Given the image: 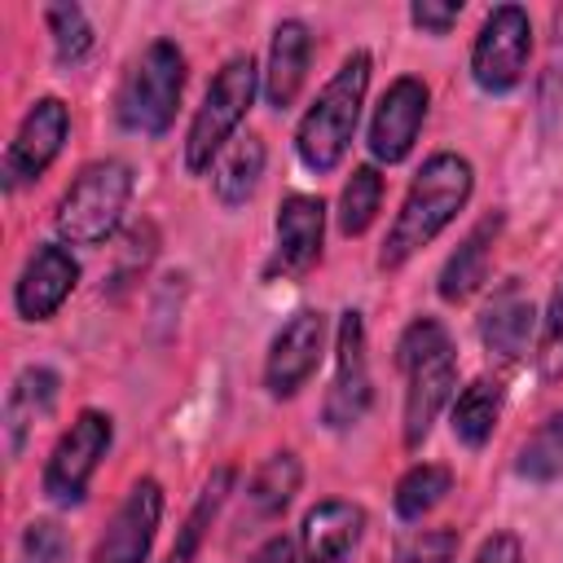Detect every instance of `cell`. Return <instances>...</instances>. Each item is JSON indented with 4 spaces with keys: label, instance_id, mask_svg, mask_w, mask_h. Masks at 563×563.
Returning a JSON list of instances; mask_svg holds the SVG:
<instances>
[{
    "label": "cell",
    "instance_id": "7c38bea8",
    "mask_svg": "<svg viewBox=\"0 0 563 563\" xmlns=\"http://www.w3.org/2000/svg\"><path fill=\"white\" fill-rule=\"evenodd\" d=\"M422 119H427V84L413 79V75H400V79L383 92V101H378V110H374V119H369V154H374L378 163H400V158H409Z\"/></svg>",
    "mask_w": 563,
    "mask_h": 563
},
{
    "label": "cell",
    "instance_id": "7a4b0ae2",
    "mask_svg": "<svg viewBox=\"0 0 563 563\" xmlns=\"http://www.w3.org/2000/svg\"><path fill=\"white\" fill-rule=\"evenodd\" d=\"M365 88H369V53L352 48L343 57V66L330 75V84L317 92V101L299 119L295 150H299V163L308 172H334L339 167V158L347 154V145L356 136Z\"/></svg>",
    "mask_w": 563,
    "mask_h": 563
},
{
    "label": "cell",
    "instance_id": "484cf974",
    "mask_svg": "<svg viewBox=\"0 0 563 563\" xmlns=\"http://www.w3.org/2000/svg\"><path fill=\"white\" fill-rule=\"evenodd\" d=\"M449 488H453L449 466L422 462V466H413V471L396 484V515H400V519H422V515H431V510L444 501Z\"/></svg>",
    "mask_w": 563,
    "mask_h": 563
},
{
    "label": "cell",
    "instance_id": "6da1fadb",
    "mask_svg": "<svg viewBox=\"0 0 563 563\" xmlns=\"http://www.w3.org/2000/svg\"><path fill=\"white\" fill-rule=\"evenodd\" d=\"M471 189H475V172L462 154H449V150L431 154L422 163V172L413 176V185H409V194H405V202L387 229V242L378 251V268H400L413 251H422L466 207Z\"/></svg>",
    "mask_w": 563,
    "mask_h": 563
},
{
    "label": "cell",
    "instance_id": "f546056e",
    "mask_svg": "<svg viewBox=\"0 0 563 563\" xmlns=\"http://www.w3.org/2000/svg\"><path fill=\"white\" fill-rule=\"evenodd\" d=\"M444 343H449V330H444L435 317H418V321H409L405 334L396 339V365L409 369V365H418L422 356H431V352L444 347Z\"/></svg>",
    "mask_w": 563,
    "mask_h": 563
},
{
    "label": "cell",
    "instance_id": "8fae6325",
    "mask_svg": "<svg viewBox=\"0 0 563 563\" xmlns=\"http://www.w3.org/2000/svg\"><path fill=\"white\" fill-rule=\"evenodd\" d=\"M158 515H163V488L154 479H136L123 506L114 510L106 537L97 541L92 563H145L158 532Z\"/></svg>",
    "mask_w": 563,
    "mask_h": 563
},
{
    "label": "cell",
    "instance_id": "d6986e66",
    "mask_svg": "<svg viewBox=\"0 0 563 563\" xmlns=\"http://www.w3.org/2000/svg\"><path fill=\"white\" fill-rule=\"evenodd\" d=\"M57 405V374L44 365H26L9 396H4V435H9V457H18L26 449V435L35 431V422H44Z\"/></svg>",
    "mask_w": 563,
    "mask_h": 563
},
{
    "label": "cell",
    "instance_id": "ffe728a7",
    "mask_svg": "<svg viewBox=\"0 0 563 563\" xmlns=\"http://www.w3.org/2000/svg\"><path fill=\"white\" fill-rule=\"evenodd\" d=\"M497 233H501V216L493 211V216H484V220L462 238V246H457V251L444 260V268H440V299L462 303V299H471V295L484 286Z\"/></svg>",
    "mask_w": 563,
    "mask_h": 563
},
{
    "label": "cell",
    "instance_id": "2e32d148",
    "mask_svg": "<svg viewBox=\"0 0 563 563\" xmlns=\"http://www.w3.org/2000/svg\"><path fill=\"white\" fill-rule=\"evenodd\" d=\"M321 233H325V202L312 194H290L277 207V260L273 268L282 273H308L321 255Z\"/></svg>",
    "mask_w": 563,
    "mask_h": 563
},
{
    "label": "cell",
    "instance_id": "30bf717a",
    "mask_svg": "<svg viewBox=\"0 0 563 563\" xmlns=\"http://www.w3.org/2000/svg\"><path fill=\"white\" fill-rule=\"evenodd\" d=\"M325 356V317L317 308H303L295 312L268 343V361H264V387L286 400L295 396L321 365Z\"/></svg>",
    "mask_w": 563,
    "mask_h": 563
},
{
    "label": "cell",
    "instance_id": "603a6c76",
    "mask_svg": "<svg viewBox=\"0 0 563 563\" xmlns=\"http://www.w3.org/2000/svg\"><path fill=\"white\" fill-rule=\"evenodd\" d=\"M497 418H501V387H497V383H488V378L471 383V387L453 400V413H449L453 435H457L466 449L488 444V435H493Z\"/></svg>",
    "mask_w": 563,
    "mask_h": 563
},
{
    "label": "cell",
    "instance_id": "ba28073f",
    "mask_svg": "<svg viewBox=\"0 0 563 563\" xmlns=\"http://www.w3.org/2000/svg\"><path fill=\"white\" fill-rule=\"evenodd\" d=\"M334 383L325 391L321 418L330 431H347L365 418L369 400H374V383H369V361H365V321L356 308H347L339 317V343H334Z\"/></svg>",
    "mask_w": 563,
    "mask_h": 563
},
{
    "label": "cell",
    "instance_id": "8992f818",
    "mask_svg": "<svg viewBox=\"0 0 563 563\" xmlns=\"http://www.w3.org/2000/svg\"><path fill=\"white\" fill-rule=\"evenodd\" d=\"M528 53H532L528 13L519 4H497L471 44V79L484 92H510L528 70Z\"/></svg>",
    "mask_w": 563,
    "mask_h": 563
},
{
    "label": "cell",
    "instance_id": "3957f363",
    "mask_svg": "<svg viewBox=\"0 0 563 563\" xmlns=\"http://www.w3.org/2000/svg\"><path fill=\"white\" fill-rule=\"evenodd\" d=\"M128 198H132V167L123 158L88 163L57 202V216H53L57 238L70 246H101L119 229Z\"/></svg>",
    "mask_w": 563,
    "mask_h": 563
},
{
    "label": "cell",
    "instance_id": "1f68e13d",
    "mask_svg": "<svg viewBox=\"0 0 563 563\" xmlns=\"http://www.w3.org/2000/svg\"><path fill=\"white\" fill-rule=\"evenodd\" d=\"M537 365L545 378H563V277L554 286L550 312L541 321V343H537Z\"/></svg>",
    "mask_w": 563,
    "mask_h": 563
},
{
    "label": "cell",
    "instance_id": "e575fe53",
    "mask_svg": "<svg viewBox=\"0 0 563 563\" xmlns=\"http://www.w3.org/2000/svg\"><path fill=\"white\" fill-rule=\"evenodd\" d=\"M251 563H299V554H295V541H290L286 532H277V537H268V541L251 554Z\"/></svg>",
    "mask_w": 563,
    "mask_h": 563
},
{
    "label": "cell",
    "instance_id": "836d02e7",
    "mask_svg": "<svg viewBox=\"0 0 563 563\" xmlns=\"http://www.w3.org/2000/svg\"><path fill=\"white\" fill-rule=\"evenodd\" d=\"M471 563H523V550H519V541H515L510 532H493V537L475 550Z\"/></svg>",
    "mask_w": 563,
    "mask_h": 563
},
{
    "label": "cell",
    "instance_id": "83f0119b",
    "mask_svg": "<svg viewBox=\"0 0 563 563\" xmlns=\"http://www.w3.org/2000/svg\"><path fill=\"white\" fill-rule=\"evenodd\" d=\"M44 18H48L53 53H57L62 66H75V62H84L92 53V26H88L79 4H48Z\"/></svg>",
    "mask_w": 563,
    "mask_h": 563
},
{
    "label": "cell",
    "instance_id": "cb8c5ba5",
    "mask_svg": "<svg viewBox=\"0 0 563 563\" xmlns=\"http://www.w3.org/2000/svg\"><path fill=\"white\" fill-rule=\"evenodd\" d=\"M378 198H383V176L369 163L352 167V176H347V185L339 194V233L343 238H361L378 216Z\"/></svg>",
    "mask_w": 563,
    "mask_h": 563
},
{
    "label": "cell",
    "instance_id": "e0dca14e",
    "mask_svg": "<svg viewBox=\"0 0 563 563\" xmlns=\"http://www.w3.org/2000/svg\"><path fill=\"white\" fill-rule=\"evenodd\" d=\"M365 532V510L352 506V501H317L308 515H303V528H299V541H303V563H343L347 550L361 541Z\"/></svg>",
    "mask_w": 563,
    "mask_h": 563
},
{
    "label": "cell",
    "instance_id": "5bb4252c",
    "mask_svg": "<svg viewBox=\"0 0 563 563\" xmlns=\"http://www.w3.org/2000/svg\"><path fill=\"white\" fill-rule=\"evenodd\" d=\"M405 374H409V391H405V444L418 449L431 435L435 413L449 405V396L457 387V352H453V343L435 347L431 356H422Z\"/></svg>",
    "mask_w": 563,
    "mask_h": 563
},
{
    "label": "cell",
    "instance_id": "4316f807",
    "mask_svg": "<svg viewBox=\"0 0 563 563\" xmlns=\"http://www.w3.org/2000/svg\"><path fill=\"white\" fill-rule=\"evenodd\" d=\"M519 475L523 479H537V484H550L563 475V413L545 418L519 449Z\"/></svg>",
    "mask_w": 563,
    "mask_h": 563
},
{
    "label": "cell",
    "instance_id": "d4e9b609",
    "mask_svg": "<svg viewBox=\"0 0 563 563\" xmlns=\"http://www.w3.org/2000/svg\"><path fill=\"white\" fill-rule=\"evenodd\" d=\"M229 488H233V471H229V466H220V471L207 479V488L198 493V501H194V510H189L185 528L176 532V545H172V563H189V559L198 554V545H202V537H207L211 519L220 515V506H224V497H229Z\"/></svg>",
    "mask_w": 563,
    "mask_h": 563
},
{
    "label": "cell",
    "instance_id": "277c9868",
    "mask_svg": "<svg viewBox=\"0 0 563 563\" xmlns=\"http://www.w3.org/2000/svg\"><path fill=\"white\" fill-rule=\"evenodd\" d=\"M180 92H185V53L172 44V40H154L128 70L123 88H119V123L128 132H145V136H158L172 128L176 119V106H180Z\"/></svg>",
    "mask_w": 563,
    "mask_h": 563
},
{
    "label": "cell",
    "instance_id": "4fadbf2b",
    "mask_svg": "<svg viewBox=\"0 0 563 563\" xmlns=\"http://www.w3.org/2000/svg\"><path fill=\"white\" fill-rule=\"evenodd\" d=\"M79 282V264L66 246H35V255L26 260V268L18 273V286H13V303H18V317L22 321H48L75 290Z\"/></svg>",
    "mask_w": 563,
    "mask_h": 563
},
{
    "label": "cell",
    "instance_id": "7402d4cb",
    "mask_svg": "<svg viewBox=\"0 0 563 563\" xmlns=\"http://www.w3.org/2000/svg\"><path fill=\"white\" fill-rule=\"evenodd\" d=\"M299 479H303V471H299V457H295V453H273V457H264V462L255 466L251 484H246V506H251V515H255V519L282 515V510L290 506V497L299 493Z\"/></svg>",
    "mask_w": 563,
    "mask_h": 563
},
{
    "label": "cell",
    "instance_id": "9c48e42d",
    "mask_svg": "<svg viewBox=\"0 0 563 563\" xmlns=\"http://www.w3.org/2000/svg\"><path fill=\"white\" fill-rule=\"evenodd\" d=\"M70 132V110L57 101V97H40L22 128L13 132L9 150H4V163H0V180L4 189H22L31 180H40L48 172V163L62 154V141Z\"/></svg>",
    "mask_w": 563,
    "mask_h": 563
},
{
    "label": "cell",
    "instance_id": "ac0fdd59",
    "mask_svg": "<svg viewBox=\"0 0 563 563\" xmlns=\"http://www.w3.org/2000/svg\"><path fill=\"white\" fill-rule=\"evenodd\" d=\"M308 57H312V35L299 18L277 22L273 44H268V70H264V97L273 110H290L303 75H308Z\"/></svg>",
    "mask_w": 563,
    "mask_h": 563
},
{
    "label": "cell",
    "instance_id": "f1b7e54d",
    "mask_svg": "<svg viewBox=\"0 0 563 563\" xmlns=\"http://www.w3.org/2000/svg\"><path fill=\"white\" fill-rule=\"evenodd\" d=\"M66 559H70V541H66L62 523L31 519L22 532V559L18 563H66Z\"/></svg>",
    "mask_w": 563,
    "mask_h": 563
},
{
    "label": "cell",
    "instance_id": "9a60e30c",
    "mask_svg": "<svg viewBox=\"0 0 563 563\" xmlns=\"http://www.w3.org/2000/svg\"><path fill=\"white\" fill-rule=\"evenodd\" d=\"M532 330H537V312L528 290L519 282H501L479 312V343L501 361H523L532 347Z\"/></svg>",
    "mask_w": 563,
    "mask_h": 563
},
{
    "label": "cell",
    "instance_id": "44dd1931",
    "mask_svg": "<svg viewBox=\"0 0 563 563\" xmlns=\"http://www.w3.org/2000/svg\"><path fill=\"white\" fill-rule=\"evenodd\" d=\"M260 176H264V141L246 132L220 154V163L211 172V185H216V198L224 207H242L260 189Z\"/></svg>",
    "mask_w": 563,
    "mask_h": 563
},
{
    "label": "cell",
    "instance_id": "5b68a950",
    "mask_svg": "<svg viewBox=\"0 0 563 563\" xmlns=\"http://www.w3.org/2000/svg\"><path fill=\"white\" fill-rule=\"evenodd\" d=\"M255 88H260V70H255L251 53H238V57H229V62L216 70V79H211L202 106L194 110L189 136H185V167H189L194 176L207 172L211 158L229 145V136L238 132V123L246 119V110H251V101H255Z\"/></svg>",
    "mask_w": 563,
    "mask_h": 563
},
{
    "label": "cell",
    "instance_id": "52a82bcc",
    "mask_svg": "<svg viewBox=\"0 0 563 563\" xmlns=\"http://www.w3.org/2000/svg\"><path fill=\"white\" fill-rule=\"evenodd\" d=\"M110 440H114L110 413H101V409H84V413L70 422V431H66V435L53 444V453H48V466H44V493H48L57 506H75V501H84L88 479H92L97 462L106 457Z\"/></svg>",
    "mask_w": 563,
    "mask_h": 563
},
{
    "label": "cell",
    "instance_id": "4dcf8cb0",
    "mask_svg": "<svg viewBox=\"0 0 563 563\" xmlns=\"http://www.w3.org/2000/svg\"><path fill=\"white\" fill-rule=\"evenodd\" d=\"M457 559V532L449 528H427L400 541L396 563H453Z\"/></svg>",
    "mask_w": 563,
    "mask_h": 563
},
{
    "label": "cell",
    "instance_id": "d6a6232c",
    "mask_svg": "<svg viewBox=\"0 0 563 563\" xmlns=\"http://www.w3.org/2000/svg\"><path fill=\"white\" fill-rule=\"evenodd\" d=\"M409 18H413V26H422L427 35H449L453 26H457V18H462V4H453V0H413L409 4Z\"/></svg>",
    "mask_w": 563,
    "mask_h": 563
}]
</instances>
